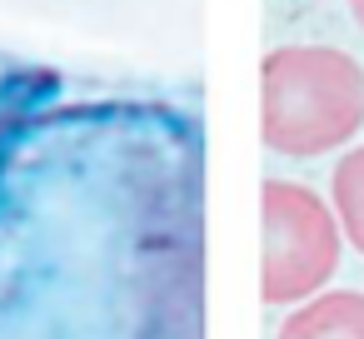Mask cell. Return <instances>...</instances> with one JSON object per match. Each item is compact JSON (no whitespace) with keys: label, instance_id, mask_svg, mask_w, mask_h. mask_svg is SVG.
<instances>
[{"label":"cell","instance_id":"cell-1","mask_svg":"<svg viewBox=\"0 0 364 339\" xmlns=\"http://www.w3.org/2000/svg\"><path fill=\"white\" fill-rule=\"evenodd\" d=\"M259 125L279 155H324L364 125V65L329 45H279L259 65Z\"/></svg>","mask_w":364,"mask_h":339},{"label":"cell","instance_id":"cell-2","mask_svg":"<svg viewBox=\"0 0 364 339\" xmlns=\"http://www.w3.org/2000/svg\"><path fill=\"white\" fill-rule=\"evenodd\" d=\"M259 205H264V274H259L264 304L314 299V289H324V279L339 264L334 210L294 180H269Z\"/></svg>","mask_w":364,"mask_h":339},{"label":"cell","instance_id":"cell-3","mask_svg":"<svg viewBox=\"0 0 364 339\" xmlns=\"http://www.w3.org/2000/svg\"><path fill=\"white\" fill-rule=\"evenodd\" d=\"M279 339H364V294L354 289L314 294L284 319Z\"/></svg>","mask_w":364,"mask_h":339},{"label":"cell","instance_id":"cell-4","mask_svg":"<svg viewBox=\"0 0 364 339\" xmlns=\"http://www.w3.org/2000/svg\"><path fill=\"white\" fill-rule=\"evenodd\" d=\"M334 215L344 225V235L354 240V249L364 254V145L349 150L339 165H334Z\"/></svg>","mask_w":364,"mask_h":339},{"label":"cell","instance_id":"cell-5","mask_svg":"<svg viewBox=\"0 0 364 339\" xmlns=\"http://www.w3.org/2000/svg\"><path fill=\"white\" fill-rule=\"evenodd\" d=\"M349 11H354V21L364 26V0H349Z\"/></svg>","mask_w":364,"mask_h":339}]
</instances>
